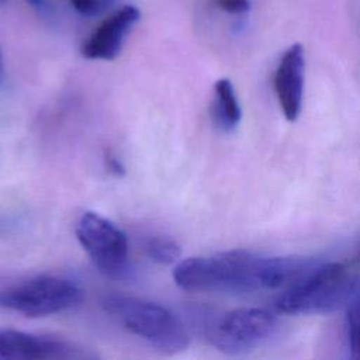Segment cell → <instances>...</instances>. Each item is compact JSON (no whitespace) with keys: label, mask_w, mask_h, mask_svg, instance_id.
<instances>
[{"label":"cell","mask_w":360,"mask_h":360,"mask_svg":"<svg viewBox=\"0 0 360 360\" xmlns=\"http://www.w3.org/2000/svg\"><path fill=\"white\" fill-rule=\"evenodd\" d=\"M3 1H6V0H0V3H3Z\"/></svg>","instance_id":"d6986e66"},{"label":"cell","mask_w":360,"mask_h":360,"mask_svg":"<svg viewBox=\"0 0 360 360\" xmlns=\"http://www.w3.org/2000/svg\"><path fill=\"white\" fill-rule=\"evenodd\" d=\"M76 238L94 266L107 277L122 278L129 270L125 232L104 215L86 211L76 224Z\"/></svg>","instance_id":"8992f818"},{"label":"cell","mask_w":360,"mask_h":360,"mask_svg":"<svg viewBox=\"0 0 360 360\" xmlns=\"http://www.w3.org/2000/svg\"><path fill=\"white\" fill-rule=\"evenodd\" d=\"M266 256L233 249L210 256H194L179 262L174 283L187 291L253 294L263 291Z\"/></svg>","instance_id":"6da1fadb"},{"label":"cell","mask_w":360,"mask_h":360,"mask_svg":"<svg viewBox=\"0 0 360 360\" xmlns=\"http://www.w3.org/2000/svg\"><path fill=\"white\" fill-rule=\"evenodd\" d=\"M96 354L55 336L0 328V360H87Z\"/></svg>","instance_id":"52a82bcc"},{"label":"cell","mask_w":360,"mask_h":360,"mask_svg":"<svg viewBox=\"0 0 360 360\" xmlns=\"http://www.w3.org/2000/svg\"><path fill=\"white\" fill-rule=\"evenodd\" d=\"M305 58L301 44H292L283 53L274 72V91L287 121H295L301 112L304 94Z\"/></svg>","instance_id":"9c48e42d"},{"label":"cell","mask_w":360,"mask_h":360,"mask_svg":"<svg viewBox=\"0 0 360 360\" xmlns=\"http://www.w3.org/2000/svg\"><path fill=\"white\" fill-rule=\"evenodd\" d=\"M211 117L214 124L224 132L233 131L240 122L242 108L229 79H218L214 84Z\"/></svg>","instance_id":"30bf717a"},{"label":"cell","mask_w":360,"mask_h":360,"mask_svg":"<svg viewBox=\"0 0 360 360\" xmlns=\"http://www.w3.org/2000/svg\"><path fill=\"white\" fill-rule=\"evenodd\" d=\"M359 277L346 262L319 260L300 281L281 291L276 308L291 315L328 314L346 307Z\"/></svg>","instance_id":"7a4b0ae2"},{"label":"cell","mask_w":360,"mask_h":360,"mask_svg":"<svg viewBox=\"0 0 360 360\" xmlns=\"http://www.w3.org/2000/svg\"><path fill=\"white\" fill-rule=\"evenodd\" d=\"M101 305L125 330L143 339L162 353L176 354L190 345L186 323L163 305L121 294L104 297Z\"/></svg>","instance_id":"277c9868"},{"label":"cell","mask_w":360,"mask_h":360,"mask_svg":"<svg viewBox=\"0 0 360 360\" xmlns=\"http://www.w3.org/2000/svg\"><path fill=\"white\" fill-rule=\"evenodd\" d=\"M191 328L228 354L248 353L270 342L280 329L276 315L263 308H238L226 312L197 308L191 312Z\"/></svg>","instance_id":"3957f363"},{"label":"cell","mask_w":360,"mask_h":360,"mask_svg":"<svg viewBox=\"0 0 360 360\" xmlns=\"http://www.w3.org/2000/svg\"><path fill=\"white\" fill-rule=\"evenodd\" d=\"M345 333L349 356L360 360V278L352 298L346 304Z\"/></svg>","instance_id":"8fae6325"},{"label":"cell","mask_w":360,"mask_h":360,"mask_svg":"<svg viewBox=\"0 0 360 360\" xmlns=\"http://www.w3.org/2000/svg\"><path fill=\"white\" fill-rule=\"evenodd\" d=\"M3 75H4V68H3V56L0 52V83L3 82Z\"/></svg>","instance_id":"e0dca14e"},{"label":"cell","mask_w":360,"mask_h":360,"mask_svg":"<svg viewBox=\"0 0 360 360\" xmlns=\"http://www.w3.org/2000/svg\"><path fill=\"white\" fill-rule=\"evenodd\" d=\"M73 8L86 17H94L98 15L105 3L103 0H70Z\"/></svg>","instance_id":"4fadbf2b"},{"label":"cell","mask_w":360,"mask_h":360,"mask_svg":"<svg viewBox=\"0 0 360 360\" xmlns=\"http://www.w3.org/2000/svg\"><path fill=\"white\" fill-rule=\"evenodd\" d=\"M215 4L229 14H242L250 8L249 0H215Z\"/></svg>","instance_id":"5bb4252c"},{"label":"cell","mask_w":360,"mask_h":360,"mask_svg":"<svg viewBox=\"0 0 360 360\" xmlns=\"http://www.w3.org/2000/svg\"><path fill=\"white\" fill-rule=\"evenodd\" d=\"M141 11L127 4L115 10L104 18L91 35L83 42L80 53L90 60H112L115 59L125 42L132 27L139 21Z\"/></svg>","instance_id":"ba28073f"},{"label":"cell","mask_w":360,"mask_h":360,"mask_svg":"<svg viewBox=\"0 0 360 360\" xmlns=\"http://www.w3.org/2000/svg\"><path fill=\"white\" fill-rule=\"evenodd\" d=\"M32 8L38 10V11H44L46 10L48 4H46V0H25Z\"/></svg>","instance_id":"2e32d148"},{"label":"cell","mask_w":360,"mask_h":360,"mask_svg":"<svg viewBox=\"0 0 360 360\" xmlns=\"http://www.w3.org/2000/svg\"><path fill=\"white\" fill-rule=\"evenodd\" d=\"M104 162H105L107 170H108L111 174H114V176H117V177L124 176L125 167H124L122 162H121L117 156H114V155H111V153H105Z\"/></svg>","instance_id":"9a60e30c"},{"label":"cell","mask_w":360,"mask_h":360,"mask_svg":"<svg viewBox=\"0 0 360 360\" xmlns=\"http://www.w3.org/2000/svg\"><path fill=\"white\" fill-rule=\"evenodd\" d=\"M103 1H104V3H105V4H107V3H110V1H111V0H103Z\"/></svg>","instance_id":"ac0fdd59"},{"label":"cell","mask_w":360,"mask_h":360,"mask_svg":"<svg viewBox=\"0 0 360 360\" xmlns=\"http://www.w3.org/2000/svg\"><path fill=\"white\" fill-rule=\"evenodd\" d=\"M146 255L159 264H172L181 256L180 245L169 238H150L145 245Z\"/></svg>","instance_id":"7c38bea8"},{"label":"cell","mask_w":360,"mask_h":360,"mask_svg":"<svg viewBox=\"0 0 360 360\" xmlns=\"http://www.w3.org/2000/svg\"><path fill=\"white\" fill-rule=\"evenodd\" d=\"M82 300L83 290L60 276H35L0 288V308L30 318L68 311Z\"/></svg>","instance_id":"5b68a950"}]
</instances>
